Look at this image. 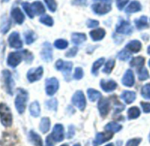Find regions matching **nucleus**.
Segmentation results:
<instances>
[{
  "mask_svg": "<svg viewBox=\"0 0 150 146\" xmlns=\"http://www.w3.org/2000/svg\"><path fill=\"white\" fill-rule=\"evenodd\" d=\"M112 0H95V4L92 5V10L96 14L104 15L110 12Z\"/></svg>",
  "mask_w": 150,
  "mask_h": 146,
  "instance_id": "obj_1",
  "label": "nucleus"
},
{
  "mask_svg": "<svg viewBox=\"0 0 150 146\" xmlns=\"http://www.w3.org/2000/svg\"><path fill=\"white\" fill-rule=\"evenodd\" d=\"M28 94L27 93V91H25L24 89H19L17 92V97L15 99V107L17 111L19 112V114H23L25 112L26 109V106H27V102H28Z\"/></svg>",
  "mask_w": 150,
  "mask_h": 146,
  "instance_id": "obj_2",
  "label": "nucleus"
},
{
  "mask_svg": "<svg viewBox=\"0 0 150 146\" xmlns=\"http://www.w3.org/2000/svg\"><path fill=\"white\" fill-rule=\"evenodd\" d=\"M0 120L4 126L10 127L13 123V115L10 108L6 104H0Z\"/></svg>",
  "mask_w": 150,
  "mask_h": 146,
  "instance_id": "obj_3",
  "label": "nucleus"
},
{
  "mask_svg": "<svg viewBox=\"0 0 150 146\" xmlns=\"http://www.w3.org/2000/svg\"><path fill=\"white\" fill-rule=\"evenodd\" d=\"M71 102L75 107H77L80 110H84L85 107H86V104H87L84 93L81 91L76 92L73 94V96L71 98Z\"/></svg>",
  "mask_w": 150,
  "mask_h": 146,
  "instance_id": "obj_4",
  "label": "nucleus"
},
{
  "mask_svg": "<svg viewBox=\"0 0 150 146\" xmlns=\"http://www.w3.org/2000/svg\"><path fill=\"white\" fill-rule=\"evenodd\" d=\"M116 32L121 34H131L132 33V27L129 21L121 20L116 26Z\"/></svg>",
  "mask_w": 150,
  "mask_h": 146,
  "instance_id": "obj_5",
  "label": "nucleus"
},
{
  "mask_svg": "<svg viewBox=\"0 0 150 146\" xmlns=\"http://www.w3.org/2000/svg\"><path fill=\"white\" fill-rule=\"evenodd\" d=\"M58 87H59L58 80L56 78H50V79H48L46 80L45 90H46V93L49 96L54 95L57 93Z\"/></svg>",
  "mask_w": 150,
  "mask_h": 146,
  "instance_id": "obj_6",
  "label": "nucleus"
},
{
  "mask_svg": "<svg viewBox=\"0 0 150 146\" xmlns=\"http://www.w3.org/2000/svg\"><path fill=\"white\" fill-rule=\"evenodd\" d=\"M56 68L58 70H62L64 75L65 76V79L68 80V77L70 76V73L72 68V63L71 62H64L63 60L59 59L56 62Z\"/></svg>",
  "mask_w": 150,
  "mask_h": 146,
  "instance_id": "obj_7",
  "label": "nucleus"
},
{
  "mask_svg": "<svg viewBox=\"0 0 150 146\" xmlns=\"http://www.w3.org/2000/svg\"><path fill=\"white\" fill-rule=\"evenodd\" d=\"M3 77H4V81H5V85H6V88L7 93L10 95L13 94V86H14V81L12 77L11 72L7 69H5L3 71Z\"/></svg>",
  "mask_w": 150,
  "mask_h": 146,
  "instance_id": "obj_8",
  "label": "nucleus"
},
{
  "mask_svg": "<svg viewBox=\"0 0 150 146\" xmlns=\"http://www.w3.org/2000/svg\"><path fill=\"white\" fill-rule=\"evenodd\" d=\"M22 58H23L22 51L10 53L9 55H8V58H7V63H8L9 66L14 68V67H16L17 65H19L21 63Z\"/></svg>",
  "mask_w": 150,
  "mask_h": 146,
  "instance_id": "obj_9",
  "label": "nucleus"
},
{
  "mask_svg": "<svg viewBox=\"0 0 150 146\" xmlns=\"http://www.w3.org/2000/svg\"><path fill=\"white\" fill-rule=\"evenodd\" d=\"M42 74H43V68L42 66H40L38 68L29 69L27 77H28V79L29 82H35V81L39 80L42 78Z\"/></svg>",
  "mask_w": 150,
  "mask_h": 146,
  "instance_id": "obj_10",
  "label": "nucleus"
},
{
  "mask_svg": "<svg viewBox=\"0 0 150 146\" xmlns=\"http://www.w3.org/2000/svg\"><path fill=\"white\" fill-rule=\"evenodd\" d=\"M54 142H61L64 137V127L61 124H56L53 128L51 135H50Z\"/></svg>",
  "mask_w": 150,
  "mask_h": 146,
  "instance_id": "obj_11",
  "label": "nucleus"
},
{
  "mask_svg": "<svg viewBox=\"0 0 150 146\" xmlns=\"http://www.w3.org/2000/svg\"><path fill=\"white\" fill-rule=\"evenodd\" d=\"M8 42L11 48H22V41L20 37L19 33L17 32H13L9 38H8Z\"/></svg>",
  "mask_w": 150,
  "mask_h": 146,
  "instance_id": "obj_12",
  "label": "nucleus"
},
{
  "mask_svg": "<svg viewBox=\"0 0 150 146\" xmlns=\"http://www.w3.org/2000/svg\"><path fill=\"white\" fill-rule=\"evenodd\" d=\"M41 57L45 62H50L52 60V48L49 42H45L42 45V49L41 51Z\"/></svg>",
  "mask_w": 150,
  "mask_h": 146,
  "instance_id": "obj_13",
  "label": "nucleus"
},
{
  "mask_svg": "<svg viewBox=\"0 0 150 146\" xmlns=\"http://www.w3.org/2000/svg\"><path fill=\"white\" fill-rule=\"evenodd\" d=\"M113 137V133L110 132H107V133H98L96 136V139L93 142V145L94 146H98L107 141H109L110 139H111Z\"/></svg>",
  "mask_w": 150,
  "mask_h": 146,
  "instance_id": "obj_14",
  "label": "nucleus"
},
{
  "mask_svg": "<svg viewBox=\"0 0 150 146\" xmlns=\"http://www.w3.org/2000/svg\"><path fill=\"white\" fill-rule=\"evenodd\" d=\"M98 109L103 117H105L110 110V100L107 98H101L98 103Z\"/></svg>",
  "mask_w": 150,
  "mask_h": 146,
  "instance_id": "obj_15",
  "label": "nucleus"
},
{
  "mask_svg": "<svg viewBox=\"0 0 150 146\" xmlns=\"http://www.w3.org/2000/svg\"><path fill=\"white\" fill-rule=\"evenodd\" d=\"M134 74L132 69H127L125 73V75L122 79V84L125 86L132 87L134 85Z\"/></svg>",
  "mask_w": 150,
  "mask_h": 146,
  "instance_id": "obj_16",
  "label": "nucleus"
},
{
  "mask_svg": "<svg viewBox=\"0 0 150 146\" xmlns=\"http://www.w3.org/2000/svg\"><path fill=\"white\" fill-rule=\"evenodd\" d=\"M101 85V87L102 89L104 91V92H107V93H110V92H112L114 91L116 88H117V83L113 80H104L103 79L100 83Z\"/></svg>",
  "mask_w": 150,
  "mask_h": 146,
  "instance_id": "obj_17",
  "label": "nucleus"
},
{
  "mask_svg": "<svg viewBox=\"0 0 150 146\" xmlns=\"http://www.w3.org/2000/svg\"><path fill=\"white\" fill-rule=\"evenodd\" d=\"M12 26V20L7 16H3L1 19V23H0V32L2 34H6Z\"/></svg>",
  "mask_w": 150,
  "mask_h": 146,
  "instance_id": "obj_18",
  "label": "nucleus"
},
{
  "mask_svg": "<svg viewBox=\"0 0 150 146\" xmlns=\"http://www.w3.org/2000/svg\"><path fill=\"white\" fill-rule=\"evenodd\" d=\"M11 14H12L13 19L16 21L17 24L21 25V24H22V23L24 22V20H25V16H24L23 13L21 11L20 8H18V7L13 8Z\"/></svg>",
  "mask_w": 150,
  "mask_h": 146,
  "instance_id": "obj_19",
  "label": "nucleus"
},
{
  "mask_svg": "<svg viewBox=\"0 0 150 146\" xmlns=\"http://www.w3.org/2000/svg\"><path fill=\"white\" fill-rule=\"evenodd\" d=\"M126 49L132 52V53H138L140 51L141 48H142V44L138 40H134V41H131L130 42H128L125 46Z\"/></svg>",
  "mask_w": 150,
  "mask_h": 146,
  "instance_id": "obj_20",
  "label": "nucleus"
},
{
  "mask_svg": "<svg viewBox=\"0 0 150 146\" xmlns=\"http://www.w3.org/2000/svg\"><path fill=\"white\" fill-rule=\"evenodd\" d=\"M106 32L103 28H97L90 32V37L94 41H101L104 38Z\"/></svg>",
  "mask_w": 150,
  "mask_h": 146,
  "instance_id": "obj_21",
  "label": "nucleus"
},
{
  "mask_svg": "<svg viewBox=\"0 0 150 146\" xmlns=\"http://www.w3.org/2000/svg\"><path fill=\"white\" fill-rule=\"evenodd\" d=\"M142 6L139 1H132L130 3V5L125 8V13L127 14H132L137 12H139L141 10Z\"/></svg>",
  "mask_w": 150,
  "mask_h": 146,
  "instance_id": "obj_22",
  "label": "nucleus"
},
{
  "mask_svg": "<svg viewBox=\"0 0 150 146\" xmlns=\"http://www.w3.org/2000/svg\"><path fill=\"white\" fill-rule=\"evenodd\" d=\"M121 99L127 104L132 103L136 99V93L132 91H125L121 94Z\"/></svg>",
  "mask_w": 150,
  "mask_h": 146,
  "instance_id": "obj_23",
  "label": "nucleus"
},
{
  "mask_svg": "<svg viewBox=\"0 0 150 146\" xmlns=\"http://www.w3.org/2000/svg\"><path fill=\"white\" fill-rule=\"evenodd\" d=\"M87 40V35L83 33H73L71 34V41L72 43L79 45L83 43Z\"/></svg>",
  "mask_w": 150,
  "mask_h": 146,
  "instance_id": "obj_24",
  "label": "nucleus"
},
{
  "mask_svg": "<svg viewBox=\"0 0 150 146\" xmlns=\"http://www.w3.org/2000/svg\"><path fill=\"white\" fill-rule=\"evenodd\" d=\"M134 24H135L137 29H139V30L147 28L149 27V24L147 22V18L146 16H141L139 19H136L134 20Z\"/></svg>",
  "mask_w": 150,
  "mask_h": 146,
  "instance_id": "obj_25",
  "label": "nucleus"
},
{
  "mask_svg": "<svg viewBox=\"0 0 150 146\" xmlns=\"http://www.w3.org/2000/svg\"><path fill=\"white\" fill-rule=\"evenodd\" d=\"M31 6H32V10H33L35 15H41V14L45 13V8L41 2H39V1L34 2L31 5Z\"/></svg>",
  "mask_w": 150,
  "mask_h": 146,
  "instance_id": "obj_26",
  "label": "nucleus"
},
{
  "mask_svg": "<svg viewBox=\"0 0 150 146\" xmlns=\"http://www.w3.org/2000/svg\"><path fill=\"white\" fill-rule=\"evenodd\" d=\"M144 62H145V58L144 57L137 56V57H134V58L132 59V61L130 62V65L132 67H134V68H136V69H138L139 70L140 69L143 68Z\"/></svg>",
  "mask_w": 150,
  "mask_h": 146,
  "instance_id": "obj_27",
  "label": "nucleus"
},
{
  "mask_svg": "<svg viewBox=\"0 0 150 146\" xmlns=\"http://www.w3.org/2000/svg\"><path fill=\"white\" fill-rule=\"evenodd\" d=\"M29 110H30L31 115H33L34 117H38L41 113V108H40L39 103L37 101H34L33 103H31V105L29 107Z\"/></svg>",
  "mask_w": 150,
  "mask_h": 146,
  "instance_id": "obj_28",
  "label": "nucleus"
},
{
  "mask_svg": "<svg viewBox=\"0 0 150 146\" xmlns=\"http://www.w3.org/2000/svg\"><path fill=\"white\" fill-rule=\"evenodd\" d=\"M50 121L48 117H43L40 123V130L42 133H47L50 130Z\"/></svg>",
  "mask_w": 150,
  "mask_h": 146,
  "instance_id": "obj_29",
  "label": "nucleus"
},
{
  "mask_svg": "<svg viewBox=\"0 0 150 146\" xmlns=\"http://www.w3.org/2000/svg\"><path fill=\"white\" fill-rule=\"evenodd\" d=\"M139 114H140V111L137 107H132L128 109L127 116H128V119H130V120L138 118L139 116Z\"/></svg>",
  "mask_w": 150,
  "mask_h": 146,
  "instance_id": "obj_30",
  "label": "nucleus"
},
{
  "mask_svg": "<svg viewBox=\"0 0 150 146\" xmlns=\"http://www.w3.org/2000/svg\"><path fill=\"white\" fill-rule=\"evenodd\" d=\"M29 136H30L31 141L34 142V144L35 146H42V142L41 136L38 134H36L35 131H30Z\"/></svg>",
  "mask_w": 150,
  "mask_h": 146,
  "instance_id": "obj_31",
  "label": "nucleus"
},
{
  "mask_svg": "<svg viewBox=\"0 0 150 146\" xmlns=\"http://www.w3.org/2000/svg\"><path fill=\"white\" fill-rule=\"evenodd\" d=\"M88 96L90 101L94 102V101L97 100L98 99H101L100 97L102 95H101L100 92H98V91H96L95 89H88Z\"/></svg>",
  "mask_w": 150,
  "mask_h": 146,
  "instance_id": "obj_32",
  "label": "nucleus"
},
{
  "mask_svg": "<svg viewBox=\"0 0 150 146\" xmlns=\"http://www.w3.org/2000/svg\"><path fill=\"white\" fill-rule=\"evenodd\" d=\"M105 129L108 130V131H110V132H118L122 129V126L117 124V122H110L108 123L106 126H105Z\"/></svg>",
  "mask_w": 150,
  "mask_h": 146,
  "instance_id": "obj_33",
  "label": "nucleus"
},
{
  "mask_svg": "<svg viewBox=\"0 0 150 146\" xmlns=\"http://www.w3.org/2000/svg\"><path fill=\"white\" fill-rule=\"evenodd\" d=\"M25 41H26V43L27 44H32L35 40H36V35H35V34L33 32V31H31V30H29V31H27L26 33H25Z\"/></svg>",
  "mask_w": 150,
  "mask_h": 146,
  "instance_id": "obj_34",
  "label": "nucleus"
},
{
  "mask_svg": "<svg viewBox=\"0 0 150 146\" xmlns=\"http://www.w3.org/2000/svg\"><path fill=\"white\" fill-rule=\"evenodd\" d=\"M104 62H105V59H104L103 57H102V58L96 60V61L93 63V66H92V73H93V74L97 75V71H98V69H99L100 67L104 63Z\"/></svg>",
  "mask_w": 150,
  "mask_h": 146,
  "instance_id": "obj_35",
  "label": "nucleus"
},
{
  "mask_svg": "<svg viewBox=\"0 0 150 146\" xmlns=\"http://www.w3.org/2000/svg\"><path fill=\"white\" fill-rule=\"evenodd\" d=\"M40 22L45 26H48V27H52L54 24L53 19L50 15H46V14H44L43 16H42L40 18Z\"/></svg>",
  "mask_w": 150,
  "mask_h": 146,
  "instance_id": "obj_36",
  "label": "nucleus"
},
{
  "mask_svg": "<svg viewBox=\"0 0 150 146\" xmlns=\"http://www.w3.org/2000/svg\"><path fill=\"white\" fill-rule=\"evenodd\" d=\"M22 7L24 9V11L26 12V13L28 14V16L30 18V19H33L35 17V14H34V12L32 10V6L28 2H24L22 3Z\"/></svg>",
  "mask_w": 150,
  "mask_h": 146,
  "instance_id": "obj_37",
  "label": "nucleus"
},
{
  "mask_svg": "<svg viewBox=\"0 0 150 146\" xmlns=\"http://www.w3.org/2000/svg\"><path fill=\"white\" fill-rule=\"evenodd\" d=\"M54 46L58 49H64L68 47V41L64 39H58L54 42Z\"/></svg>",
  "mask_w": 150,
  "mask_h": 146,
  "instance_id": "obj_38",
  "label": "nucleus"
},
{
  "mask_svg": "<svg viewBox=\"0 0 150 146\" xmlns=\"http://www.w3.org/2000/svg\"><path fill=\"white\" fill-rule=\"evenodd\" d=\"M46 107L50 110L57 111V100L55 98L49 100L48 101H46Z\"/></svg>",
  "mask_w": 150,
  "mask_h": 146,
  "instance_id": "obj_39",
  "label": "nucleus"
},
{
  "mask_svg": "<svg viewBox=\"0 0 150 146\" xmlns=\"http://www.w3.org/2000/svg\"><path fill=\"white\" fill-rule=\"evenodd\" d=\"M141 95L144 99L150 100V83L145 85L141 88Z\"/></svg>",
  "mask_w": 150,
  "mask_h": 146,
  "instance_id": "obj_40",
  "label": "nucleus"
},
{
  "mask_svg": "<svg viewBox=\"0 0 150 146\" xmlns=\"http://www.w3.org/2000/svg\"><path fill=\"white\" fill-rule=\"evenodd\" d=\"M114 66H115V60H113V59L109 60V61L105 63V67H104V69H103V72H104V73H107V74H110V73L112 71Z\"/></svg>",
  "mask_w": 150,
  "mask_h": 146,
  "instance_id": "obj_41",
  "label": "nucleus"
},
{
  "mask_svg": "<svg viewBox=\"0 0 150 146\" xmlns=\"http://www.w3.org/2000/svg\"><path fill=\"white\" fill-rule=\"evenodd\" d=\"M44 2L46 3L49 10L52 13L56 12L57 10V2L56 0H44Z\"/></svg>",
  "mask_w": 150,
  "mask_h": 146,
  "instance_id": "obj_42",
  "label": "nucleus"
},
{
  "mask_svg": "<svg viewBox=\"0 0 150 146\" xmlns=\"http://www.w3.org/2000/svg\"><path fill=\"white\" fill-rule=\"evenodd\" d=\"M149 78L148 71L146 68H142L139 70V80H146Z\"/></svg>",
  "mask_w": 150,
  "mask_h": 146,
  "instance_id": "obj_43",
  "label": "nucleus"
},
{
  "mask_svg": "<svg viewBox=\"0 0 150 146\" xmlns=\"http://www.w3.org/2000/svg\"><path fill=\"white\" fill-rule=\"evenodd\" d=\"M117 57L121 61H127L130 58V54L128 53L126 49H123L117 54Z\"/></svg>",
  "mask_w": 150,
  "mask_h": 146,
  "instance_id": "obj_44",
  "label": "nucleus"
},
{
  "mask_svg": "<svg viewBox=\"0 0 150 146\" xmlns=\"http://www.w3.org/2000/svg\"><path fill=\"white\" fill-rule=\"evenodd\" d=\"M83 75H84V72H83V69L81 68H76L75 69V71H74V74H73V78L75 79H81L83 78Z\"/></svg>",
  "mask_w": 150,
  "mask_h": 146,
  "instance_id": "obj_45",
  "label": "nucleus"
},
{
  "mask_svg": "<svg viewBox=\"0 0 150 146\" xmlns=\"http://www.w3.org/2000/svg\"><path fill=\"white\" fill-rule=\"evenodd\" d=\"M22 54H23V56H24L26 62H28V63H30V62H32V60L34 59V56H33L32 53H30V52L28 51V50H23V51H22Z\"/></svg>",
  "mask_w": 150,
  "mask_h": 146,
  "instance_id": "obj_46",
  "label": "nucleus"
},
{
  "mask_svg": "<svg viewBox=\"0 0 150 146\" xmlns=\"http://www.w3.org/2000/svg\"><path fill=\"white\" fill-rule=\"evenodd\" d=\"M129 0H116V5L118 10H123L124 7L128 4Z\"/></svg>",
  "mask_w": 150,
  "mask_h": 146,
  "instance_id": "obj_47",
  "label": "nucleus"
},
{
  "mask_svg": "<svg viewBox=\"0 0 150 146\" xmlns=\"http://www.w3.org/2000/svg\"><path fill=\"white\" fill-rule=\"evenodd\" d=\"M140 142H141V139L140 138H133V139L129 140L126 142V145L125 146H139V144L140 143Z\"/></svg>",
  "mask_w": 150,
  "mask_h": 146,
  "instance_id": "obj_48",
  "label": "nucleus"
},
{
  "mask_svg": "<svg viewBox=\"0 0 150 146\" xmlns=\"http://www.w3.org/2000/svg\"><path fill=\"white\" fill-rule=\"evenodd\" d=\"M77 52H78V48H77L76 47L71 48H70V49L66 52L65 56H66V57H73V56L76 55Z\"/></svg>",
  "mask_w": 150,
  "mask_h": 146,
  "instance_id": "obj_49",
  "label": "nucleus"
},
{
  "mask_svg": "<svg viewBox=\"0 0 150 146\" xmlns=\"http://www.w3.org/2000/svg\"><path fill=\"white\" fill-rule=\"evenodd\" d=\"M87 26L89 28H93V27H96L99 26V21L96 20H88L87 22Z\"/></svg>",
  "mask_w": 150,
  "mask_h": 146,
  "instance_id": "obj_50",
  "label": "nucleus"
},
{
  "mask_svg": "<svg viewBox=\"0 0 150 146\" xmlns=\"http://www.w3.org/2000/svg\"><path fill=\"white\" fill-rule=\"evenodd\" d=\"M140 105H141V107H142V110H143L144 113H146V114L150 113V103H147V102H141Z\"/></svg>",
  "mask_w": 150,
  "mask_h": 146,
  "instance_id": "obj_51",
  "label": "nucleus"
},
{
  "mask_svg": "<svg viewBox=\"0 0 150 146\" xmlns=\"http://www.w3.org/2000/svg\"><path fill=\"white\" fill-rule=\"evenodd\" d=\"M74 127L73 126H70L69 127V131H68V135H67V137L70 139V138H71V137H73V135H74Z\"/></svg>",
  "mask_w": 150,
  "mask_h": 146,
  "instance_id": "obj_52",
  "label": "nucleus"
},
{
  "mask_svg": "<svg viewBox=\"0 0 150 146\" xmlns=\"http://www.w3.org/2000/svg\"><path fill=\"white\" fill-rule=\"evenodd\" d=\"M72 4L79 5V6H85V5H87V0H74Z\"/></svg>",
  "mask_w": 150,
  "mask_h": 146,
  "instance_id": "obj_53",
  "label": "nucleus"
},
{
  "mask_svg": "<svg viewBox=\"0 0 150 146\" xmlns=\"http://www.w3.org/2000/svg\"><path fill=\"white\" fill-rule=\"evenodd\" d=\"M46 146H54V141L52 140L50 135L46 138Z\"/></svg>",
  "mask_w": 150,
  "mask_h": 146,
  "instance_id": "obj_54",
  "label": "nucleus"
},
{
  "mask_svg": "<svg viewBox=\"0 0 150 146\" xmlns=\"http://www.w3.org/2000/svg\"><path fill=\"white\" fill-rule=\"evenodd\" d=\"M147 53L150 55V45L148 46V48H147Z\"/></svg>",
  "mask_w": 150,
  "mask_h": 146,
  "instance_id": "obj_55",
  "label": "nucleus"
},
{
  "mask_svg": "<svg viewBox=\"0 0 150 146\" xmlns=\"http://www.w3.org/2000/svg\"><path fill=\"white\" fill-rule=\"evenodd\" d=\"M105 146H114V144H113V143H109V144H107V145H105Z\"/></svg>",
  "mask_w": 150,
  "mask_h": 146,
  "instance_id": "obj_56",
  "label": "nucleus"
},
{
  "mask_svg": "<svg viewBox=\"0 0 150 146\" xmlns=\"http://www.w3.org/2000/svg\"><path fill=\"white\" fill-rule=\"evenodd\" d=\"M73 146H81V144L80 143H76V144H74Z\"/></svg>",
  "mask_w": 150,
  "mask_h": 146,
  "instance_id": "obj_57",
  "label": "nucleus"
},
{
  "mask_svg": "<svg viewBox=\"0 0 150 146\" xmlns=\"http://www.w3.org/2000/svg\"><path fill=\"white\" fill-rule=\"evenodd\" d=\"M8 1H9V0H2V2H6V3L8 2Z\"/></svg>",
  "mask_w": 150,
  "mask_h": 146,
  "instance_id": "obj_58",
  "label": "nucleus"
},
{
  "mask_svg": "<svg viewBox=\"0 0 150 146\" xmlns=\"http://www.w3.org/2000/svg\"><path fill=\"white\" fill-rule=\"evenodd\" d=\"M61 146H68L67 144H63V145H61Z\"/></svg>",
  "mask_w": 150,
  "mask_h": 146,
  "instance_id": "obj_59",
  "label": "nucleus"
},
{
  "mask_svg": "<svg viewBox=\"0 0 150 146\" xmlns=\"http://www.w3.org/2000/svg\"><path fill=\"white\" fill-rule=\"evenodd\" d=\"M148 139H149V142H150V134H149V135H148Z\"/></svg>",
  "mask_w": 150,
  "mask_h": 146,
  "instance_id": "obj_60",
  "label": "nucleus"
},
{
  "mask_svg": "<svg viewBox=\"0 0 150 146\" xmlns=\"http://www.w3.org/2000/svg\"><path fill=\"white\" fill-rule=\"evenodd\" d=\"M148 65H149V67H150V60H149V62H148Z\"/></svg>",
  "mask_w": 150,
  "mask_h": 146,
  "instance_id": "obj_61",
  "label": "nucleus"
}]
</instances>
